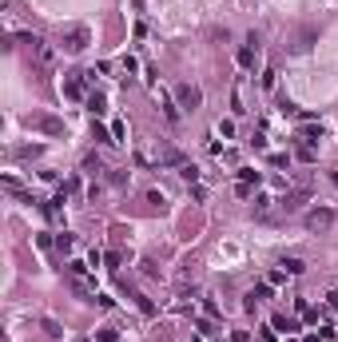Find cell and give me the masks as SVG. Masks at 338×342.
I'll use <instances>...</instances> for the list:
<instances>
[{"label": "cell", "instance_id": "1", "mask_svg": "<svg viewBox=\"0 0 338 342\" xmlns=\"http://www.w3.org/2000/svg\"><path fill=\"white\" fill-rule=\"evenodd\" d=\"M88 44H92V32H88L84 24H72V28H64V32H60V48H64V52H72V56H80Z\"/></svg>", "mask_w": 338, "mask_h": 342}, {"label": "cell", "instance_id": "2", "mask_svg": "<svg viewBox=\"0 0 338 342\" xmlns=\"http://www.w3.org/2000/svg\"><path fill=\"white\" fill-rule=\"evenodd\" d=\"M24 127H32V131H44V135H64V119H56V115H24Z\"/></svg>", "mask_w": 338, "mask_h": 342}, {"label": "cell", "instance_id": "3", "mask_svg": "<svg viewBox=\"0 0 338 342\" xmlns=\"http://www.w3.org/2000/svg\"><path fill=\"white\" fill-rule=\"evenodd\" d=\"M175 100H179V108H187V112H195V108L203 104V92H199L195 84H179V88H175Z\"/></svg>", "mask_w": 338, "mask_h": 342}, {"label": "cell", "instance_id": "4", "mask_svg": "<svg viewBox=\"0 0 338 342\" xmlns=\"http://www.w3.org/2000/svg\"><path fill=\"white\" fill-rule=\"evenodd\" d=\"M306 227H310V231H330V227H334V211H330V207H314V211H306Z\"/></svg>", "mask_w": 338, "mask_h": 342}, {"label": "cell", "instance_id": "5", "mask_svg": "<svg viewBox=\"0 0 338 342\" xmlns=\"http://www.w3.org/2000/svg\"><path fill=\"white\" fill-rule=\"evenodd\" d=\"M255 60H259V36H247V44L239 48V68H243V72H251V68H255Z\"/></svg>", "mask_w": 338, "mask_h": 342}, {"label": "cell", "instance_id": "6", "mask_svg": "<svg viewBox=\"0 0 338 342\" xmlns=\"http://www.w3.org/2000/svg\"><path fill=\"white\" fill-rule=\"evenodd\" d=\"M60 88H64V96H68V100H84V72H68Z\"/></svg>", "mask_w": 338, "mask_h": 342}, {"label": "cell", "instance_id": "7", "mask_svg": "<svg viewBox=\"0 0 338 342\" xmlns=\"http://www.w3.org/2000/svg\"><path fill=\"white\" fill-rule=\"evenodd\" d=\"M298 139H302L306 147H314V143L322 139V123H318V119H310V123H302V131H298Z\"/></svg>", "mask_w": 338, "mask_h": 342}, {"label": "cell", "instance_id": "8", "mask_svg": "<svg viewBox=\"0 0 338 342\" xmlns=\"http://www.w3.org/2000/svg\"><path fill=\"white\" fill-rule=\"evenodd\" d=\"M302 203H306V191H290V195L279 203V211H286V215H290V211H298Z\"/></svg>", "mask_w": 338, "mask_h": 342}, {"label": "cell", "instance_id": "9", "mask_svg": "<svg viewBox=\"0 0 338 342\" xmlns=\"http://www.w3.org/2000/svg\"><path fill=\"white\" fill-rule=\"evenodd\" d=\"M159 104H163V115H167V123H179V104L171 100L167 92H159Z\"/></svg>", "mask_w": 338, "mask_h": 342}, {"label": "cell", "instance_id": "10", "mask_svg": "<svg viewBox=\"0 0 338 342\" xmlns=\"http://www.w3.org/2000/svg\"><path fill=\"white\" fill-rule=\"evenodd\" d=\"M263 298H271V286H267V283L255 286V290L247 294V310H255V302H263Z\"/></svg>", "mask_w": 338, "mask_h": 342}, {"label": "cell", "instance_id": "11", "mask_svg": "<svg viewBox=\"0 0 338 342\" xmlns=\"http://www.w3.org/2000/svg\"><path fill=\"white\" fill-rule=\"evenodd\" d=\"M88 112H92V115H104V112H108V100H104L100 92H96V96H88Z\"/></svg>", "mask_w": 338, "mask_h": 342}, {"label": "cell", "instance_id": "12", "mask_svg": "<svg viewBox=\"0 0 338 342\" xmlns=\"http://www.w3.org/2000/svg\"><path fill=\"white\" fill-rule=\"evenodd\" d=\"M282 271H286V275H302L306 263H302V259H282Z\"/></svg>", "mask_w": 338, "mask_h": 342}, {"label": "cell", "instance_id": "13", "mask_svg": "<svg viewBox=\"0 0 338 342\" xmlns=\"http://www.w3.org/2000/svg\"><path fill=\"white\" fill-rule=\"evenodd\" d=\"M123 139H127V123L115 119V123H112V143H123Z\"/></svg>", "mask_w": 338, "mask_h": 342}, {"label": "cell", "instance_id": "14", "mask_svg": "<svg viewBox=\"0 0 338 342\" xmlns=\"http://www.w3.org/2000/svg\"><path fill=\"white\" fill-rule=\"evenodd\" d=\"M84 171H88V175H100V171H104L100 155H88V159H84Z\"/></svg>", "mask_w": 338, "mask_h": 342}, {"label": "cell", "instance_id": "15", "mask_svg": "<svg viewBox=\"0 0 338 342\" xmlns=\"http://www.w3.org/2000/svg\"><path fill=\"white\" fill-rule=\"evenodd\" d=\"M96 338H100V342H115V338H119V330H115V326H100Z\"/></svg>", "mask_w": 338, "mask_h": 342}, {"label": "cell", "instance_id": "16", "mask_svg": "<svg viewBox=\"0 0 338 342\" xmlns=\"http://www.w3.org/2000/svg\"><path fill=\"white\" fill-rule=\"evenodd\" d=\"M239 179L251 187V183H259V171H255V167H239Z\"/></svg>", "mask_w": 338, "mask_h": 342}, {"label": "cell", "instance_id": "17", "mask_svg": "<svg viewBox=\"0 0 338 342\" xmlns=\"http://www.w3.org/2000/svg\"><path fill=\"white\" fill-rule=\"evenodd\" d=\"M179 171H183V179H187V183H195V179H199V167H195V163H179Z\"/></svg>", "mask_w": 338, "mask_h": 342}, {"label": "cell", "instance_id": "18", "mask_svg": "<svg viewBox=\"0 0 338 342\" xmlns=\"http://www.w3.org/2000/svg\"><path fill=\"white\" fill-rule=\"evenodd\" d=\"M84 271H88V267H84V263H76V259H72V263H68V275H72V279H84Z\"/></svg>", "mask_w": 338, "mask_h": 342}, {"label": "cell", "instance_id": "19", "mask_svg": "<svg viewBox=\"0 0 338 342\" xmlns=\"http://www.w3.org/2000/svg\"><path fill=\"white\" fill-rule=\"evenodd\" d=\"M40 151H44L40 143H32V147H16V155H24V159H28V155H40Z\"/></svg>", "mask_w": 338, "mask_h": 342}, {"label": "cell", "instance_id": "20", "mask_svg": "<svg viewBox=\"0 0 338 342\" xmlns=\"http://www.w3.org/2000/svg\"><path fill=\"white\" fill-rule=\"evenodd\" d=\"M56 247H60V251H72V235H68V231L56 235Z\"/></svg>", "mask_w": 338, "mask_h": 342}, {"label": "cell", "instance_id": "21", "mask_svg": "<svg viewBox=\"0 0 338 342\" xmlns=\"http://www.w3.org/2000/svg\"><path fill=\"white\" fill-rule=\"evenodd\" d=\"M219 135H227V139L235 135V123H231V119H219Z\"/></svg>", "mask_w": 338, "mask_h": 342}, {"label": "cell", "instance_id": "22", "mask_svg": "<svg viewBox=\"0 0 338 342\" xmlns=\"http://www.w3.org/2000/svg\"><path fill=\"white\" fill-rule=\"evenodd\" d=\"M275 330H294V322H290V318H282V314H275Z\"/></svg>", "mask_w": 338, "mask_h": 342}, {"label": "cell", "instance_id": "23", "mask_svg": "<svg viewBox=\"0 0 338 342\" xmlns=\"http://www.w3.org/2000/svg\"><path fill=\"white\" fill-rule=\"evenodd\" d=\"M326 306H330V310H338V290H330V294H326Z\"/></svg>", "mask_w": 338, "mask_h": 342}, {"label": "cell", "instance_id": "24", "mask_svg": "<svg viewBox=\"0 0 338 342\" xmlns=\"http://www.w3.org/2000/svg\"><path fill=\"white\" fill-rule=\"evenodd\" d=\"M259 342H275V338H271V330H259Z\"/></svg>", "mask_w": 338, "mask_h": 342}]
</instances>
